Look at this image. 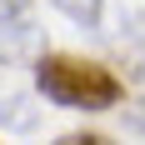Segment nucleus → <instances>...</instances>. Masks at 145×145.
I'll list each match as a JSON object with an SVG mask.
<instances>
[{
	"mask_svg": "<svg viewBox=\"0 0 145 145\" xmlns=\"http://www.w3.org/2000/svg\"><path fill=\"white\" fill-rule=\"evenodd\" d=\"M35 85H40L45 100L70 105V110H110V105L125 100V80L110 65H95V60H80V55H40Z\"/></svg>",
	"mask_w": 145,
	"mask_h": 145,
	"instance_id": "f257e3e1",
	"label": "nucleus"
},
{
	"mask_svg": "<svg viewBox=\"0 0 145 145\" xmlns=\"http://www.w3.org/2000/svg\"><path fill=\"white\" fill-rule=\"evenodd\" d=\"M35 25V0H0V30Z\"/></svg>",
	"mask_w": 145,
	"mask_h": 145,
	"instance_id": "20e7f679",
	"label": "nucleus"
},
{
	"mask_svg": "<svg viewBox=\"0 0 145 145\" xmlns=\"http://www.w3.org/2000/svg\"><path fill=\"white\" fill-rule=\"evenodd\" d=\"M130 120H135V130H145V105H140V110H135Z\"/></svg>",
	"mask_w": 145,
	"mask_h": 145,
	"instance_id": "423d86ee",
	"label": "nucleus"
},
{
	"mask_svg": "<svg viewBox=\"0 0 145 145\" xmlns=\"http://www.w3.org/2000/svg\"><path fill=\"white\" fill-rule=\"evenodd\" d=\"M35 120H40V115H30V100H25V95L0 100V125H10V130H35Z\"/></svg>",
	"mask_w": 145,
	"mask_h": 145,
	"instance_id": "7ed1b4c3",
	"label": "nucleus"
},
{
	"mask_svg": "<svg viewBox=\"0 0 145 145\" xmlns=\"http://www.w3.org/2000/svg\"><path fill=\"white\" fill-rule=\"evenodd\" d=\"M50 5L65 10L75 25H85V30H100V20H105V0H50Z\"/></svg>",
	"mask_w": 145,
	"mask_h": 145,
	"instance_id": "f03ea898",
	"label": "nucleus"
},
{
	"mask_svg": "<svg viewBox=\"0 0 145 145\" xmlns=\"http://www.w3.org/2000/svg\"><path fill=\"white\" fill-rule=\"evenodd\" d=\"M55 145H115V140L100 135V130H70V135H60Z\"/></svg>",
	"mask_w": 145,
	"mask_h": 145,
	"instance_id": "39448f33",
	"label": "nucleus"
}]
</instances>
